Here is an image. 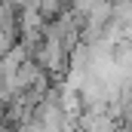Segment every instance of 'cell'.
Masks as SVG:
<instances>
[{
    "label": "cell",
    "mask_w": 132,
    "mask_h": 132,
    "mask_svg": "<svg viewBox=\"0 0 132 132\" xmlns=\"http://www.w3.org/2000/svg\"><path fill=\"white\" fill-rule=\"evenodd\" d=\"M15 43H19L15 37H9L6 31H0V59H3V55H6V52H9V49L15 46Z\"/></svg>",
    "instance_id": "obj_2"
},
{
    "label": "cell",
    "mask_w": 132,
    "mask_h": 132,
    "mask_svg": "<svg viewBox=\"0 0 132 132\" xmlns=\"http://www.w3.org/2000/svg\"><path fill=\"white\" fill-rule=\"evenodd\" d=\"M120 132H132V126H129V123H123V126H120Z\"/></svg>",
    "instance_id": "obj_3"
},
{
    "label": "cell",
    "mask_w": 132,
    "mask_h": 132,
    "mask_svg": "<svg viewBox=\"0 0 132 132\" xmlns=\"http://www.w3.org/2000/svg\"><path fill=\"white\" fill-rule=\"evenodd\" d=\"M34 6L46 15V22H55L68 6H71V0H34Z\"/></svg>",
    "instance_id": "obj_1"
}]
</instances>
